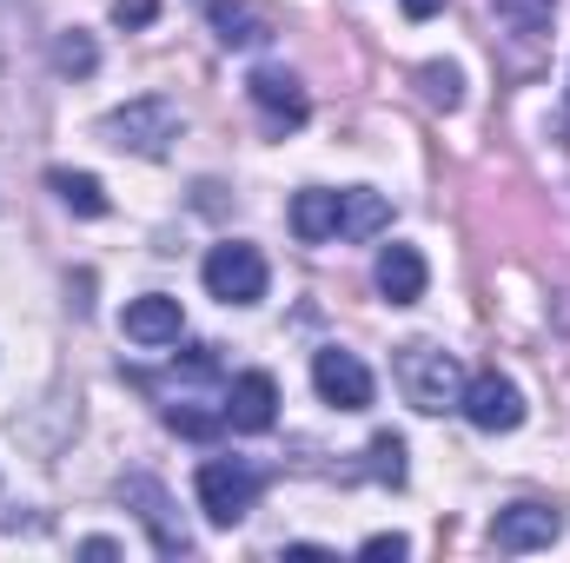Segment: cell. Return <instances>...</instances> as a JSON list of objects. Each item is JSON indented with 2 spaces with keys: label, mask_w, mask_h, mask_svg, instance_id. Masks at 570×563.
I'll use <instances>...</instances> for the list:
<instances>
[{
  "label": "cell",
  "mask_w": 570,
  "mask_h": 563,
  "mask_svg": "<svg viewBox=\"0 0 570 563\" xmlns=\"http://www.w3.org/2000/svg\"><path fill=\"white\" fill-rule=\"evenodd\" d=\"M392 372H399V392H405V405L412 412H458L464 405V365H458V352H444V345H431V338H412V345H399V358H392Z\"/></svg>",
  "instance_id": "6da1fadb"
},
{
  "label": "cell",
  "mask_w": 570,
  "mask_h": 563,
  "mask_svg": "<svg viewBox=\"0 0 570 563\" xmlns=\"http://www.w3.org/2000/svg\"><path fill=\"white\" fill-rule=\"evenodd\" d=\"M179 134H186V113L166 93H140V100H127L100 120V140L120 146V152H140V159H166Z\"/></svg>",
  "instance_id": "7a4b0ae2"
},
{
  "label": "cell",
  "mask_w": 570,
  "mask_h": 563,
  "mask_svg": "<svg viewBox=\"0 0 570 563\" xmlns=\"http://www.w3.org/2000/svg\"><path fill=\"white\" fill-rule=\"evenodd\" d=\"M193 491H199V511H206L219 531H233V524H246V517H253V504H259L266 477H259L253 464H239V457H206V464H199V477H193Z\"/></svg>",
  "instance_id": "3957f363"
},
{
  "label": "cell",
  "mask_w": 570,
  "mask_h": 563,
  "mask_svg": "<svg viewBox=\"0 0 570 563\" xmlns=\"http://www.w3.org/2000/svg\"><path fill=\"white\" fill-rule=\"evenodd\" d=\"M199 279H206V292H213V298H226V305H259L273 273H266V253H259V246L226 239V246H213V253H206Z\"/></svg>",
  "instance_id": "277c9868"
},
{
  "label": "cell",
  "mask_w": 570,
  "mask_h": 563,
  "mask_svg": "<svg viewBox=\"0 0 570 563\" xmlns=\"http://www.w3.org/2000/svg\"><path fill=\"white\" fill-rule=\"evenodd\" d=\"M120 497L140 511V524H146V537H153V551H159V557H193V537H186V524L173 517V497H166V484H159V477H127V484H120Z\"/></svg>",
  "instance_id": "5b68a950"
},
{
  "label": "cell",
  "mask_w": 570,
  "mask_h": 563,
  "mask_svg": "<svg viewBox=\"0 0 570 563\" xmlns=\"http://www.w3.org/2000/svg\"><path fill=\"white\" fill-rule=\"evenodd\" d=\"M312 385H318V398L338 405V412H365V405H372V372H365L358 352H338V345L312 352Z\"/></svg>",
  "instance_id": "8992f818"
},
{
  "label": "cell",
  "mask_w": 570,
  "mask_h": 563,
  "mask_svg": "<svg viewBox=\"0 0 570 563\" xmlns=\"http://www.w3.org/2000/svg\"><path fill=\"white\" fill-rule=\"evenodd\" d=\"M458 412L478 424V431H518V424H524V392H518L504 372H478V378L464 385V405H458Z\"/></svg>",
  "instance_id": "52a82bcc"
},
{
  "label": "cell",
  "mask_w": 570,
  "mask_h": 563,
  "mask_svg": "<svg viewBox=\"0 0 570 563\" xmlns=\"http://www.w3.org/2000/svg\"><path fill=\"white\" fill-rule=\"evenodd\" d=\"M558 531H564V517H558L551 504H511V511H498V524H491V544H498L504 557H524V551H544V544H558Z\"/></svg>",
  "instance_id": "ba28073f"
},
{
  "label": "cell",
  "mask_w": 570,
  "mask_h": 563,
  "mask_svg": "<svg viewBox=\"0 0 570 563\" xmlns=\"http://www.w3.org/2000/svg\"><path fill=\"white\" fill-rule=\"evenodd\" d=\"M273 418H279V378L273 372H239L226 385V424L259 437V431H273Z\"/></svg>",
  "instance_id": "9c48e42d"
},
{
  "label": "cell",
  "mask_w": 570,
  "mask_h": 563,
  "mask_svg": "<svg viewBox=\"0 0 570 563\" xmlns=\"http://www.w3.org/2000/svg\"><path fill=\"white\" fill-rule=\"evenodd\" d=\"M246 93H253V107L266 113V127H273V134H292V127H305V113H312L305 87H298L285 67H259V73L246 80Z\"/></svg>",
  "instance_id": "30bf717a"
},
{
  "label": "cell",
  "mask_w": 570,
  "mask_h": 563,
  "mask_svg": "<svg viewBox=\"0 0 570 563\" xmlns=\"http://www.w3.org/2000/svg\"><path fill=\"white\" fill-rule=\"evenodd\" d=\"M120 332H127L134 345H179V332H186V312H179V298H166V292H146V298H127V312H120Z\"/></svg>",
  "instance_id": "8fae6325"
},
{
  "label": "cell",
  "mask_w": 570,
  "mask_h": 563,
  "mask_svg": "<svg viewBox=\"0 0 570 563\" xmlns=\"http://www.w3.org/2000/svg\"><path fill=\"white\" fill-rule=\"evenodd\" d=\"M425 253L419 246H385L379 253V292L392 298V305H419L425 298Z\"/></svg>",
  "instance_id": "7c38bea8"
},
{
  "label": "cell",
  "mask_w": 570,
  "mask_h": 563,
  "mask_svg": "<svg viewBox=\"0 0 570 563\" xmlns=\"http://www.w3.org/2000/svg\"><path fill=\"white\" fill-rule=\"evenodd\" d=\"M392 226V199L372 186H345L338 192V239H379Z\"/></svg>",
  "instance_id": "4fadbf2b"
},
{
  "label": "cell",
  "mask_w": 570,
  "mask_h": 563,
  "mask_svg": "<svg viewBox=\"0 0 570 563\" xmlns=\"http://www.w3.org/2000/svg\"><path fill=\"white\" fill-rule=\"evenodd\" d=\"M292 233H298L305 246H325V239H338V192H325V186H305V192L292 199Z\"/></svg>",
  "instance_id": "5bb4252c"
},
{
  "label": "cell",
  "mask_w": 570,
  "mask_h": 563,
  "mask_svg": "<svg viewBox=\"0 0 570 563\" xmlns=\"http://www.w3.org/2000/svg\"><path fill=\"white\" fill-rule=\"evenodd\" d=\"M213 27H219L226 47H266L273 40V20L246 0H213Z\"/></svg>",
  "instance_id": "9a60e30c"
},
{
  "label": "cell",
  "mask_w": 570,
  "mask_h": 563,
  "mask_svg": "<svg viewBox=\"0 0 570 563\" xmlns=\"http://www.w3.org/2000/svg\"><path fill=\"white\" fill-rule=\"evenodd\" d=\"M47 186H53L80 219H107V186H100L94 172H67V166H53V172H47Z\"/></svg>",
  "instance_id": "2e32d148"
},
{
  "label": "cell",
  "mask_w": 570,
  "mask_h": 563,
  "mask_svg": "<svg viewBox=\"0 0 570 563\" xmlns=\"http://www.w3.org/2000/svg\"><path fill=\"white\" fill-rule=\"evenodd\" d=\"M53 67H60V73H80V80H87V73L100 67V47H94V33L67 27V33L53 40Z\"/></svg>",
  "instance_id": "e0dca14e"
},
{
  "label": "cell",
  "mask_w": 570,
  "mask_h": 563,
  "mask_svg": "<svg viewBox=\"0 0 570 563\" xmlns=\"http://www.w3.org/2000/svg\"><path fill=\"white\" fill-rule=\"evenodd\" d=\"M419 87H425L431 107H444V113L464 100V80H458V67H444V60H425V67H419Z\"/></svg>",
  "instance_id": "ac0fdd59"
},
{
  "label": "cell",
  "mask_w": 570,
  "mask_h": 563,
  "mask_svg": "<svg viewBox=\"0 0 570 563\" xmlns=\"http://www.w3.org/2000/svg\"><path fill=\"white\" fill-rule=\"evenodd\" d=\"M491 7H498V20L518 27V33H544L551 13H558V0H491Z\"/></svg>",
  "instance_id": "d6986e66"
},
{
  "label": "cell",
  "mask_w": 570,
  "mask_h": 563,
  "mask_svg": "<svg viewBox=\"0 0 570 563\" xmlns=\"http://www.w3.org/2000/svg\"><path fill=\"white\" fill-rule=\"evenodd\" d=\"M372 477L405 484V437H392V431H379V437H372Z\"/></svg>",
  "instance_id": "ffe728a7"
},
{
  "label": "cell",
  "mask_w": 570,
  "mask_h": 563,
  "mask_svg": "<svg viewBox=\"0 0 570 563\" xmlns=\"http://www.w3.org/2000/svg\"><path fill=\"white\" fill-rule=\"evenodd\" d=\"M166 424H173V431H186V437H219V431H226V405H219V412L173 405V412H166Z\"/></svg>",
  "instance_id": "44dd1931"
},
{
  "label": "cell",
  "mask_w": 570,
  "mask_h": 563,
  "mask_svg": "<svg viewBox=\"0 0 570 563\" xmlns=\"http://www.w3.org/2000/svg\"><path fill=\"white\" fill-rule=\"evenodd\" d=\"M405 551H412V544H405L399 531H379V537H365V544H358V557H372V563H385V557L399 563Z\"/></svg>",
  "instance_id": "7402d4cb"
},
{
  "label": "cell",
  "mask_w": 570,
  "mask_h": 563,
  "mask_svg": "<svg viewBox=\"0 0 570 563\" xmlns=\"http://www.w3.org/2000/svg\"><path fill=\"white\" fill-rule=\"evenodd\" d=\"M153 13H159L153 0H120V7H114V20H120V27H146Z\"/></svg>",
  "instance_id": "603a6c76"
},
{
  "label": "cell",
  "mask_w": 570,
  "mask_h": 563,
  "mask_svg": "<svg viewBox=\"0 0 570 563\" xmlns=\"http://www.w3.org/2000/svg\"><path fill=\"white\" fill-rule=\"evenodd\" d=\"M80 557H120V544H114V537H87Z\"/></svg>",
  "instance_id": "cb8c5ba5"
},
{
  "label": "cell",
  "mask_w": 570,
  "mask_h": 563,
  "mask_svg": "<svg viewBox=\"0 0 570 563\" xmlns=\"http://www.w3.org/2000/svg\"><path fill=\"white\" fill-rule=\"evenodd\" d=\"M438 7H444V0H405V13H412V20H431Z\"/></svg>",
  "instance_id": "d4e9b609"
}]
</instances>
